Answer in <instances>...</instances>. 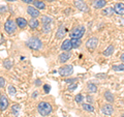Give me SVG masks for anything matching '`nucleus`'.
I'll list each match as a JSON object with an SVG mask.
<instances>
[{"label":"nucleus","instance_id":"nucleus-6","mask_svg":"<svg viewBox=\"0 0 124 117\" xmlns=\"http://www.w3.org/2000/svg\"><path fill=\"white\" fill-rule=\"evenodd\" d=\"M8 107V99L4 94H0V111H5Z\"/></svg>","mask_w":124,"mask_h":117},{"label":"nucleus","instance_id":"nucleus-33","mask_svg":"<svg viewBox=\"0 0 124 117\" xmlns=\"http://www.w3.org/2000/svg\"><path fill=\"white\" fill-rule=\"evenodd\" d=\"M76 81H77L76 78H75V79H66V80H65L66 83H73V82H76Z\"/></svg>","mask_w":124,"mask_h":117},{"label":"nucleus","instance_id":"nucleus-18","mask_svg":"<svg viewBox=\"0 0 124 117\" xmlns=\"http://www.w3.org/2000/svg\"><path fill=\"white\" fill-rule=\"evenodd\" d=\"M29 26H30V28H32V29H36L38 26H39V22H38L37 19H34L32 18L31 20L29 21Z\"/></svg>","mask_w":124,"mask_h":117},{"label":"nucleus","instance_id":"nucleus-17","mask_svg":"<svg viewBox=\"0 0 124 117\" xmlns=\"http://www.w3.org/2000/svg\"><path fill=\"white\" fill-rule=\"evenodd\" d=\"M107 1L106 0H96L94 2V7L95 8H103V6H106Z\"/></svg>","mask_w":124,"mask_h":117},{"label":"nucleus","instance_id":"nucleus-7","mask_svg":"<svg viewBox=\"0 0 124 117\" xmlns=\"http://www.w3.org/2000/svg\"><path fill=\"white\" fill-rule=\"evenodd\" d=\"M97 42H98V40L96 37H90L86 42V47L89 50H94L97 47Z\"/></svg>","mask_w":124,"mask_h":117},{"label":"nucleus","instance_id":"nucleus-28","mask_svg":"<svg viewBox=\"0 0 124 117\" xmlns=\"http://www.w3.org/2000/svg\"><path fill=\"white\" fill-rule=\"evenodd\" d=\"M3 65H4V67L6 69H9L11 66H13V62H11L9 59H5L4 61H3Z\"/></svg>","mask_w":124,"mask_h":117},{"label":"nucleus","instance_id":"nucleus-29","mask_svg":"<svg viewBox=\"0 0 124 117\" xmlns=\"http://www.w3.org/2000/svg\"><path fill=\"white\" fill-rule=\"evenodd\" d=\"M8 92L10 95H15L16 93H17V90H16V88L13 86V85H9L8 86Z\"/></svg>","mask_w":124,"mask_h":117},{"label":"nucleus","instance_id":"nucleus-13","mask_svg":"<svg viewBox=\"0 0 124 117\" xmlns=\"http://www.w3.org/2000/svg\"><path fill=\"white\" fill-rule=\"evenodd\" d=\"M71 56V53L70 52H63L62 54H60L59 55V61L61 62V63H64V62H66L69 58H70Z\"/></svg>","mask_w":124,"mask_h":117},{"label":"nucleus","instance_id":"nucleus-26","mask_svg":"<svg viewBox=\"0 0 124 117\" xmlns=\"http://www.w3.org/2000/svg\"><path fill=\"white\" fill-rule=\"evenodd\" d=\"M11 109H13V114L15 116H18L19 115V111H20V109H21V106L20 105H18V104H15Z\"/></svg>","mask_w":124,"mask_h":117},{"label":"nucleus","instance_id":"nucleus-24","mask_svg":"<svg viewBox=\"0 0 124 117\" xmlns=\"http://www.w3.org/2000/svg\"><path fill=\"white\" fill-rule=\"evenodd\" d=\"M41 22L44 23V25H49L50 23H52V22H53V20H52V18L48 17V16H42Z\"/></svg>","mask_w":124,"mask_h":117},{"label":"nucleus","instance_id":"nucleus-8","mask_svg":"<svg viewBox=\"0 0 124 117\" xmlns=\"http://www.w3.org/2000/svg\"><path fill=\"white\" fill-rule=\"evenodd\" d=\"M73 3H75L77 8H79L81 11H84V13L89 11V7L87 6V4H85L83 1H78V0H76V1H73Z\"/></svg>","mask_w":124,"mask_h":117},{"label":"nucleus","instance_id":"nucleus-37","mask_svg":"<svg viewBox=\"0 0 124 117\" xmlns=\"http://www.w3.org/2000/svg\"><path fill=\"white\" fill-rule=\"evenodd\" d=\"M40 83H41L40 80H36V81H35V85H36V86H39Z\"/></svg>","mask_w":124,"mask_h":117},{"label":"nucleus","instance_id":"nucleus-1","mask_svg":"<svg viewBox=\"0 0 124 117\" xmlns=\"http://www.w3.org/2000/svg\"><path fill=\"white\" fill-rule=\"evenodd\" d=\"M37 110L41 116H48L52 113L53 107H52V105L48 102H40L37 106Z\"/></svg>","mask_w":124,"mask_h":117},{"label":"nucleus","instance_id":"nucleus-31","mask_svg":"<svg viewBox=\"0 0 124 117\" xmlns=\"http://www.w3.org/2000/svg\"><path fill=\"white\" fill-rule=\"evenodd\" d=\"M5 80H4V78H2V77H0V88H4L5 86Z\"/></svg>","mask_w":124,"mask_h":117},{"label":"nucleus","instance_id":"nucleus-35","mask_svg":"<svg viewBox=\"0 0 124 117\" xmlns=\"http://www.w3.org/2000/svg\"><path fill=\"white\" fill-rule=\"evenodd\" d=\"M34 1V0H23V2H25V3H29V4H30V3H32Z\"/></svg>","mask_w":124,"mask_h":117},{"label":"nucleus","instance_id":"nucleus-11","mask_svg":"<svg viewBox=\"0 0 124 117\" xmlns=\"http://www.w3.org/2000/svg\"><path fill=\"white\" fill-rule=\"evenodd\" d=\"M71 48H72V46H71V41L70 40H65L61 45V50L62 51L68 52V51H70Z\"/></svg>","mask_w":124,"mask_h":117},{"label":"nucleus","instance_id":"nucleus-32","mask_svg":"<svg viewBox=\"0 0 124 117\" xmlns=\"http://www.w3.org/2000/svg\"><path fill=\"white\" fill-rule=\"evenodd\" d=\"M44 89H45L46 93H50V91H51V86H50L49 84H46V85H44Z\"/></svg>","mask_w":124,"mask_h":117},{"label":"nucleus","instance_id":"nucleus-20","mask_svg":"<svg viewBox=\"0 0 124 117\" xmlns=\"http://www.w3.org/2000/svg\"><path fill=\"white\" fill-rule=\"evenodd\" d=\"M104 99H106L108 103H113L114 102V95L112 94L111 91H106L104 92Z\"/></svg>","mask_w":124,"mask_h":117},{"label":"nucleus","instance_id":"nucleus-12","mask_svg":"<svg viewBox=\"0 0 124 117\" xmlns=\"http://www.w3.org/2000/svg\"><path fill=\"white\" fill-rule=\"evenodd\" d=\"M114 10L118 15H124V3H116L114 6Z\"/></svg>","mask_w":124,"mask_h":117},{"label":"nucleus","instance_id":"nucleus-19","mask_svg":"<svg viewBox=\"0 0 124 117\" xmlns=\"http://www.w3.org/2000/svg\"><path fill=\"white\" fill-rule=\"evenodd\" d=\"M71 46H72V48H79V47L82 45V42H81V40H79V38H71Z\"/></svg>","mask_w":124,"mask_h":117},{"label":"nucleus","instance_id":"nucleus-39","mask_svg":"<svg viewBox=\"0 0 124 117\" xmlns=\"http://www.w3.org/2000/svg\"><path fill=\"white\" fill-rule=\"evenodd\" d=\"M4 1H9V2H14V1H17V0H4Z\"/></svg>","mask_w":124,"mask_h":117},{"label":"nucleus","instance_id":"nucleus-23","mask_svg":"<svg viewBox=\"0 0 124 117\" xmlns=\"http://www.w3.org/2000/svg\"><path fill=\"white\" fill-rule=\"evenodd\" d=\"M87 89H88V91L91 92V93H94V92L97 91V87H96V85L95 84H92V83H89L88 84Z\"/></svg>","mask_w":124,"mask_h":117},{"label":"nucleus","instance_id":"nucleus-21","mask_svg":"<svg viewBox=\"0 0 124 117\" xmlns=\"http://www.w3.org/2000/svg\"><path fill=\"white\" fill-rule=\"evenodd\" d=\"M113 52H114V46H108V48L103 51V55L104 56H110V55L113 54Z\"/></svg>","mask_w":124,"mask_h":117},{"label":"nucleus","instance_id":"nucleus-9","mask_svg":"<svg viewBox=\"0 0 124 117\" xmlns=\"http://www.w3.org/2000/svg\"><path fill=\"white\" fill-rule=\"evenodd\" d=\"M101 112L103 113V114H106V115H112V114H113V112H114V108H113L112 105L106 104V105H103V106H102Z\"/></svg>","mask_w":124,"mask_h":117},{"label":"nucleus","instance_id":"nucleus-41","mask_svg":"<svg viewBox=\"0 0 124 117\" xmlns=\"http://www.w3.org/2000/svg\"><path fill=\"white\" fill-rule=\"evenodd\" d=\"M78 1H83V0H78Z\"/></svg>","mask_w":124,"mask_h":117},{"label":"nucleus","instance_id":"nucleus-16","mask_svg":"<svg viewBox=\"0 0 124 117\" xmlns=\"http://www.w3.org/2000/svg\"><path fill=\"white\" fill-rule=\"evenodd\" d=\"M33 4L36 8L39 10V9H45L46 8V4L44 3V1H40V0H34L33 1Z\"/></svg>","mask_w":124,"mask_h":117},{"label":"nucleus","instance_id":"nucleus-22","mask_svg":"<svg viewBox=\"0 0 124 117\" xmlns=\"http://www.w3.org/2000/svg\"><path fill=\"white\" fill-rule=\"evenodd\" d=\"M82 108L87 112H93L94 111V107H93L92 105H90V104H83Z\"/></svg>","mask_w":124,"mask_h":117},{"label":"nucleus","instance_id":"nucleus-10","mask_svg":"<svg viewBox=\"0 0 124 117\" xmlns=\"http://www.w3.org/2000/svg\"><path fill=\"white\" fill-rule=\"evenodd\" d=\"M27 13H28L31 17L32 18H37L38 16L40 15V13H39V10H38L36 7H33V6H28L27 7Z\"/></svg>","mask_w":124,"mask_h":117},{"label":"nucleus","instance_id":"nucleus-34","mask_svg":"<svg viewBox=\"0 0 124 117\" xmlns=\"http://www.w3.org/2000/svg\"><path fill=\"white\" fill-rule=\"evenodd\" d=\"M76 88H77V84H73L72 86H69V87H68L69 90H73V89H76Z\"/></svg>","mask_w":124,"mask_h":117},{"label":"nucleus","instance_id":"nucleus-40","mask_svg":"<svg viewBox=\"0 0 124 117\" xmlns=\"http://www.w3.org/2000/svg\"><path fill=\"white\" fill-rule=\"evenodd\" d=\"M46 1H50V2H53V1H55V0H46Z\"/></svg>","mask_w":124,"mask_h":117},{"label":"nucleus","instance_id":"nucleus-38","mask_svg":"<svg viewBox=\"0 0 124 117\" xmlns=\"http://www.w3.org/2000/svg\"><path fill=\"white\" fill-rule=\"evenodd\" d=\"M120 59H121L124 62V54H121V56H120Z\"/></svg>","mask_w":124,"mask_h":117},{"label":"nucleus","instance_id":"nucleus-4","mask_svg":"<svg viewBox=\"0 0 124 117\" xmlns=\"http://www.w3.org/2000/svg\"><path fill=\"white\" fill-rule=\"evenodd\" d=\"M4 29L8 34H14L17 31V23L13 20H7L4 24Z\"/></svg>","mask_w":124,"mask_h":117},{"label":"nucleus","instance_id":"nucleus-25","mask_svg":"<svg viewBox=\"0 0 124 117\" xmlns=\"http://www.w3.org/2000/svg\"><path fill=\"white\" fill-rule=\"evenodd\" d=\"M114 13H115V10H114V8H112V7H108V8L102 10L103 16H112Z\"/></svg>","mask_w":124,"mask_h":117},{"label":"nucleus","instance_id":"nucleus-3","mask_svg":"<svg viewBox=\"0 0 124 117\" xmlns=\"http://www.w3.org/2000/svg\"><path fill=\"white\" fill-rule=\"evenodd\" d=\"M85 31H86V29H85L84 26H77L71 30L69 36L71 38H79V40H81V37L85 34Z\"/></svg>","mask_w":124,"mask_h":117},{"label":"nucleus","instance_id":"nucleus-42","mask_svg":"<svg viewBox=\"0 0 124 117\" xmlns=\"http://www.w3.org/2000/svg\"><path fill=\"white\" fill-rule=\"evenodd\" d=\"M121 117H124V115H123V116H121Z\"/></svg>","mask_w":124,"mask_h":117},{"label":"nucleus","instance_id":"nucleus-2","mask_svg":"<svg viewBox=\"0 0 124 117\" xmlns=\"http://www.w3.org/2000/svg\"><path fill=\"white\" fill-rule=\"evenodd\" d=\"M26 46L34 51H38L42 48V42L38 37H31L26 42Z\"/></svg>","mask_w":124,"mask_h":117},{"label":"nucleus","instance_id":"nucleus-36","mask_svg":"<svg viewBox=\"0 0 124 117\" xmlns=\"http://www.w3.org/2000/svg\"><path fill=\"white\" fill-rule=\"evenodd\" d=\"M87 100H88L89 103H92L93 102V99H92L91 96H87Z\"/></svg>","mask_w":124,"mask_h":117},{"label":"nucleus","instance_id":"nucleus-14","mask_svg":"<svg viewBox=\"0 0 124 117\" xmlns=\"http://www.w3.org/2000/svg\"><path fill=\"white\" fill-rule=\"evenodd\" d=\"M65 33H66V29H65V26L61 25L59 28H58V30H57L56 37H57V38H62V37L65 35Z\"/></svg>","mask_w":124,"mask_h":117},{"label":"nucleus","instance_id":"nucleus-15","mask_svg":"<svg viewBox=\"0 0 124 117\" xmlns=\"http://www.w3.org/2000/svg\"><path fill=\"white\" fill-rule=\"evenodd\" d=\"M16 23H17V26H19L20 28H25V27L27 26V24H28L25 19L24 18H21V17L16 19Z\"/></svg>","mask_w":124,"mask_h":117},{"label":"nucleus","instance_id":"nucleus-5","mask_svg":"<svg viewBox=\"0 0 124 117\" xmlns=\"http://www.w3.org/2000/svg\"><path fill=\"white\" fill-rule=\"evenodd\" d=\"M58 73L62 77H68L73 73V67H72V65H64L59 68Z\"/></svg>","mask_w":124,"mask_h":117},{"label":"nucleus","instance_id":"nucleus-27","mask_svg":"<svg viewBox=\"0 0 124 117\" xmlns=\"http://www.w3.org/2000/svg\"><path fill=\"white\" fill-rule=\"evenodd\" d=\"M112 68L116 72H124V64H117V65H112Z\"/></svg>","mask_w":124,"mask_h":117},{"label":"nucleus","instance_id":"nucleus-30","mask_svg":"<svg viewBox=\"0 0 124 117\" xmlns=\"http://www.w3.org/2000/svg\"><path fill=\"white\" fill-rule=\"evenodd\" d=\"M83 95L82 94H78V95H76V97H75V100L78 103V104H80V103H82L83 102Z\"/></svg>","mask_w":124,"mask_h":117}]
</instances>
